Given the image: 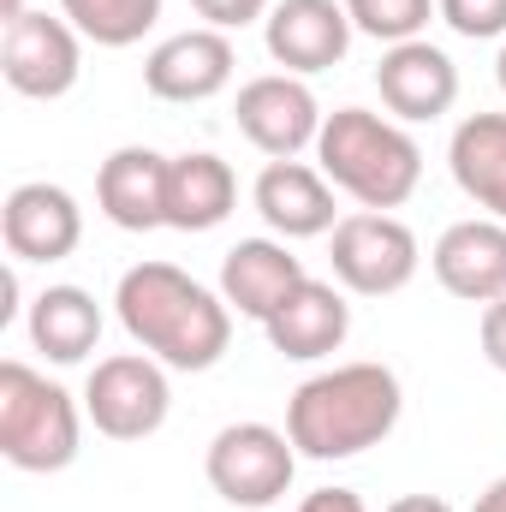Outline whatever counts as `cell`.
I'll return each instance as SVG.
<instances>
[{"label": "cell", "mask_w": 506, "mask_h": 512, "mask_svg": "<svg viewBox=\"0 0 506 512\" xmlns=\"http://www.w3.org/2000/svg\"><path fill=\"white\" fill-rule=\"evenodd\" d=\"M84 411L60 382L36 376L30 364H0V459L30 477H54L78 459Z\"/></svg>", "instance_id": "obj_4"}, {"label": "cell", "mask_w": 506, "mask_h": 512, "mask_svg": "<svg viewBox=\"0 0 506 512\" xmlns=\"http://www.w3.org/2000/svg\"><path fill=\"white\" fill-rule=\"evenodd\" d=\"M429 268L465 304H495V298H506V221H495V215L453 221L435 239Z\"/></svg>", "instance_id": "obj_14"}, {"label": "cell", "mask_w": 506, "mask_h": 512, "mask_svg": "<svg viewBox=\"0 0 506 512\" xmlns=\"http://www.w3.org/2000/svg\"><path fill=\"white\" fill-rule=\"evenodd\" d=\"M167 161L143 143H126L102 161L96 173V209L120 227V233H155L167 227Z\"/></svg>", "instance_id": "obj_16"}, {"label": "cell", "mask_w": 506, "mask_h": 512, "mask_svg": "<svg viewBox=\"0 0 506 512\" xmlns=\"http://www.w3.org/2000/svg\"><path fill=\"white\" fill-rule=\"evenodd\" d=\"M120 328L167 370H215L233 346V304L173 262H137L120 274Z\"/></svg>", "instance_id": "obj_1"}, {"label": "cell", "mask_w": 506, "mask_h": 512, "mask_svg": "<svg viewBox=\"0 0 506 512\" xmlns=\"http://www.w3.org/2000/svg\"><path fill=\"white\" fill-rule=\"evenodd\" d=\"M233 66H239V54H233L227 30H215V24L179 30V36L155 42V54L143 60V90H149L155 102L191 108V102L221 96V90L233 84Z\"/></svg>", "instance_id": "obj_11"}, {"label": "cell", "mask_w": 506, "mask_h": 512, "mask_svg": "<svg viewBox=\"0 0 506 512\" xmlns=\"http://www.w3.org/2000/svg\"><path fill=\"white\" fill-rule=\"evenodd\" d=\"M233 114H239V131L251 137L268 161H292L298 149H316L322 120H328V114L316 108L310 84L292 78V72H262L251 84H239Z\"/></svg>", "instance_id": "obj_9"}, {"label": "cell", "mask_w": 506, "mask_h": 512, "mask_svg": "<svg viewBox=\"0 0 506 512\" xmlns=\"http://www.w3.org/2000/svg\"><path fill=\"white\" fill-rule=\"evenodd\" d=\"M328 262H334V280L358 298H393L417 280V233L399 221V215H381V209H358V215H340V227L328 233Z\"/></svg>", "instance_id": "obj_6"}, {"label": "cell", "mask_w": 506, "mask_h": 512, "mask_svg": "<svg viewBox=\"0 0 506 512\" xmlns=\"http://www.w3.org/2000/svg\"><path fill=\"white\" fill-rule=\"evenodd\" d=\"M60 18L96 48H131L161 24V0H60Z\"/></svg>", "instance_id": "obj_22"}, {"label": "cell", "mask_w": 506, "mask_h": 512, "mask_svg": "<svg viewBox=\"0 0 506 512\" xmlns=\"http://www.w3.org/2000/svg\"><path fill=\"white\" fill-rule=\"evenodd\" d=\"M316 167L358 209L387 215V209L411 203V191L423 179V149L399 120H381L370 108H334L316 137Z\"/></svg>", "instance_id": "obj_3"}, {"label": "cell", "mask_w": 506, "mask_h": 512, "mask_svg": "<svg viewBox=\"0 0 506 512\" xmlns=\"http://www.w3.org/2000/svg\"><path fill=\"white\" fill-rule=\"evenodd\" d=\"M167 411H173L167 364H155L149 352H114L84 382V417L108 441H149L167 423Z\"/></svg>", "instance_id": "obj_7"}, {"label": "cell", "mask_w": 506, "mask_h": 512, "mask_svg": "<svg viewBox=\"0 0 506 512\" xmlns=\"http://www.w3.org/2000/svg\"><path fill=\"white\" fill-rule=\"evenodd\" d=\"M387 512H453V507H447L441 495H399Z\"/></svg>", "instance_id": "obj_28"}, {"label": "cell", "mask_w": 506, "mask_h": 512, "mask_svg": "<svg viewBox=\"0 0 506 512\" xmlns=\"http://www.w3.org/2000/svg\"><path fill=\"white\" fill-rule=\"evenodd\" d=\"M0 72L18 96L30 102H60L78 72H84V36L72 30V18H48V12H18L6 24L0 42Z\"/></svg>", "instance_id": "obj_8"}, {"label": "cell", "mask_w": 506, "mask_h": 512, "mask_svg": "<svg viewBox=\"0 0 506 512\" xmlns=\"http://www.w3.org/2000/svg\"><path fill=\"white\" fill-rule=\"evenodd\" d=\"M256 215L280 233V239H322L340 227L334 215V185L322 167H304V161H268L256 173Z\"/></svg>", "instance_id": "obj_17"}, {"label": "cell", "mask_w": 506, "mask_h": 512, "mask_svg": "<svg viewBox=\"0 0 506 512\" xmlns=\"http://www.w3.org/2000/svg\"><path fill=\"white\" fill-rule=\"evenodd\" d=\"M18 12H30V6H24V0H6V24H12Z\"/></svg>", "instance_id": "obj_30"}, {"label": "cell", "mask_w": 506, "mask_h": 512, "mask_svg": "<svg viewBox=\"0 0 506 512\" xmlns=\"http://www.w3.org/2000/svg\"><path fill=\"white\" fill-rule=\"evenodd\" d=\"M483 358L506 376V298L483 304Z\"/></svg>", "instance_id": "obj_26"}, {"label": "cell", "mask_w": 506, "mask_h": 512, "mask_svg": "<svg viewBox=\"0 0 506 512\" xmlns=\"http://www.w3.org/2000/svg\"><path fill=\"white\" fill-rule=\"evenodd\" d=\"M215 30H245L256 18H268V0H191Z\"/></svg>", "instance_id": "obj_25"}, {"label": "cell", "mask_w": 506, "mask_h": 512, "mask_svg": "<svg viewBox=\"0 0 506 512\" xmlns=\"http://www.w3.org/2000/svg\"><path fill=\"white\" fill-rule=\"evenodd\" d=\"M447 167L459 179V191L483 209L506 221V114H471L453 126L447 143Z\"/></svg>", "instance_id": "obj_20"}, {"label": "cell", "mask_w": 506, "mask_h": 512, "mask_svg": "<svg viewBox=\"0 0 506 512\" xmlns=\"http://www.w3.org/2000/svg\"><path fill=\"white\" fill-rule=\"evenodd\" d=\"M262 42H268L274 66H286L292 78H310V72H328L346 60L352 12H346V0H274L262 18Z\"/></svg>", "instance_id": "obj_10"}, {"label": "cell", "mask_w": 506, "mask_h": 512, "mask_svg": "<svg viewBox=\"0 0 506 512\" xmlns=\"http://www.w3.org/2000/svg\"><path fill=\"white\" fill-rule=\"evenodd\" d=\"M298 280H304V262L286 251V239H239L221 256V298L251 322H268Z\"/></svg>", "instance_id": "obj_18"}, {"label": "cell", "mask_w": 506, "mask_h": 512, "mask_svg": "<svg viewBox=\"0 0 506 512\" xmlns=\"http://www.w3.org/2000/svg\"><path fill=\"white\" fill-rule=\"evenodd\" d=\"M262 334H268V346H274L280 358L316 364V358H328V352L346 346V334H352V304H346L340 286L304 274V280L292 286V298L262 322Z\"/></svg>", "instance_id": "obj_15"}, {"label": "cell", "mask_w": 506, "mask_h": 512, "mask_svg": "<svg viewBox=\"0 0 506 512\" xmlns=\"http://www.w3.org/2000/svg\"><path fill=\"white\" fill-rule=\"evenodd\" d=\"M346 12H352V30H364V36L387 42V48H399V42H417L423 24L441 6L435 0H346Z\"/></svg>", "instance_id": "obj_23"}, {"label": "cell", "mask_w": 506, "mask_h": 512, "mask_svg": "<svg viewBox=\"0 0 506 512\" xmlns=\"http://www.w3.org/2000/svg\"><path fill=\"white\" fill-rule=\"evenodd\" d=\"M298 512H370L352 489H316V495H304L298 501Z\"/></svg>", "instance_id": "obj_27"}, {"label": "cell", "mask_w": 506, "mask_h": 512, "mask_svg": "<svg viewBox=\"0 0 506 512\" xmlns=\"http://www.w3.org/2000/svg\"><path fill=\"white\" fill-rule=\"evenodd\" d=\"M471 512H506V477H495V483L477 495V507H471Z\"/></svg>", "instance_id": "obj_29"}, {"label": "cell", "mask_w": 506, "mask_h": 512, "mask_svg": "<svg viewBox=\"0 0 506 512\" xmlns=\"http://www.w3.org/2000/svg\"><path fill=\"white\" fill-rule=\"evenodd\" d=\"M376 90H381V108L393 120H405V126L441 120L459 102V66H453L447 48H435V42L417 36V42H399V48L381 54Z\"/></svg>", "instance_id": "obj_13"}, {"label": "cell", "mask_w": 506, "mask_h": 512, "mask_svg": "<svg viewBox=\"0 0 506 512\" xmlns=\"http://www.w3.org/2000/svg\"><path fill=\"white\" fill-rule=\"evenodd\" d=\"M495 78H501V96H506V48H501V60H495Z\"/></svg>", "instance_id": "obj_31"}, {"label": "cell", "mask_w": 506, "mask_h": 512, "mask_svg": "<svg viewBox=\"0 0 506 512\" xmlns=\"http://www.w3.org/2000/svg\"><path fill=\"white\" fill-rule=\"evenodd\" d=\"M441 18L471 36V42H489V36H506V0H435Z\"/></svg>", "instance_id": "obj_24"}, {"label": "cell", "mask_w": 506, "mask_h": 512, "mask_svg": "<svg viewBox=\"0 0 506 512\" xmlns=\"http://www.w3.org/2000/svg\"><path fill=\"white\" fill-rule=\"evenodd\" d=\"M405 387L387 364H334L286 399V435L298 459H358L399 429Z\"/></svg>", "instance_id": "obj_2"}, {"label": "cell", "mask_w": 506, "mask_h": 512, "mask_svg": "<svg viewBox=\"0 0 506 512\" xmlns=\"http://www.w3.org/2000/svg\"><path fill=\"white\" fill-rule=\"evenodd\" d=\"M0 239L12 262H66L84 239V209L66 185H48V179H30L6 197L0 209Z\"/></svg>", "instance_id": "obj_12"}, {"label": "cell", "mask_w": 506, "mask_h": 512, "mask_svg": "<svg viewBox=\"0 0 506 512\" xmlns=\"http://www.w3.org/2000/svg\"><path fill=\"white\" fill-rule=\"evenodd\" d=\"M239 179L215 149H185L167 161V227L173 233H209L233 215Z\"/></svg>", "instance_id": "obj_19"}, {"label": "cell", "mask_w": 506, "mask_h": 512, "mask_svg": "<svg viewBox=\"0 0 506 512\" xmlns=\"http://www.w3.org/2000/svg\"><path fill=\"white\" fill-rule=\"evenodd\" d=\"M102 340V304L84 286H48L30 304V346L48 364H84Z\"/></svg>", "instance_id": "obj_21"}, {"label": "cell", "mask_w": 506, "mask_h": 512, "mask_svg": "<svg viewBox=\"0 0 506 512\" xmlns=\"http://www.w3.org/2000/svg\"><path fill=\"white\" fill-rule=\"evenodd\" d=\"M203 471H209V489H215L227 507L262 512L292 489V477H298V447H292V435L274 429V423H227V429L209 441Z\"/></svg>", "instance_id": "obj_5"}]
</instances>
